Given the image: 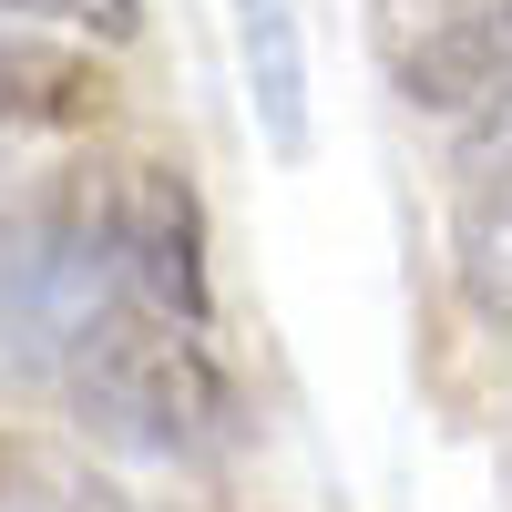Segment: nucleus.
<instances>
[{
    "label": "nucleus",
    "mask_w": 512,
    "mask_h": 512,
    "mask_svg": "<svg viewBox=\"0 0 512 512\" xmlns=\"http://www.w3.org/2000/svg\"><path fill=\"white\" fill-rule=\"evenodd\" d=\"M113 308H144V297H134V267H123V236H113L103 164L0 205V390H62L72 349Z\"/></svg>",
    "instance_id": "nucleus-1"
},
{
    "label": "nucleus",
    "mask_w": 512,
    "mask_h": 512,
    "mask_svg": "<svg viewBox=\"0 0 512 512\" xmlns=\"http://www.w3.org/2000/svg\"><path fill=\"white\" fill-rule=\"evenodd\" d=\"M93 441L144 451V461H226L246 441V390L216 359V338L195 318L164 308H113L93 338L72 349L62 390H52Z\"/></svg>",
    "instance_id": "nucleus-2"
},
{
    "label": "nucleus",
    "mask_w": 512,
    "mask_h": 512,
    "mask_svg": "<svg viewBox=\"0 0 512 512\" xmlns=\"http://www.w3.org/2000/svg\"><path fill=\"white\" fill-rule=\"evenodd\" d=\"M400 93L420 113H492L512 93V0H482V11H451L441 31H420L400 52Z\"/></svg>",
    "instance_id": "nucleus-3"
},
{
    "label": "nucleus",
    "mask_w": 512,
    "mask_h": 512,
    "mask_svg": "<svg viewBox=\"0 0 512 512\" xmlns=\"http://www.w3.org/2000/svg\"><path fill=\"white\" fill-rule=\"evenodd\" d=\"M236 62H246V113L267 154H308V41H297V0H236Z\"/></svg>",
    "instance_id": "nucleus-4"
},
{
    "label": "nucleus",
    "mask_w": 512,
    "mask_h": 512,
    "mask_svg": "<svg viewBox=\"0 0 512 512\" xmlns=\"http://www.w3.org/2000/svg\"><path fill=\"white\" fill-rule=\"evenodd\" d=\"M103 113H113V82L82 62V52L0 41V123H31V134H93Z\"/></svg>",
    "instance_id": "nucleus-5"
},
{
    "label": "nucleus",
    "mask_w": 512,
    "mask_h": 512,
    "mask_svg": "<svg viewBox=\"0 0 512 512\" xmlns=\"http://www.w3.org/2000/svg\"><path fill=\"white\" fill-rule=\"evenodd\" d=\"M451 267H461V297H472L482 318H512V185H472L461 195Z\"/></svg>",
    "instance_id": "nucleus-6"
},
{
    "label": "nucleus",
    "mask_w": 512,
    "mask_h": 512,
    "mask_svg": "<svg viewBox=\"0 0 512 512\" xmlns=\"http://www.w3.org/2000/svg\"><path fill=\"white\" fill-rule=\"evenodd\" d=\"M461 175H472V185H512V93L461 123Z\"/></svg>",
    "instance_id": "nucleus-7"
},
{
    "label": "nucleus",
    "mask_w": 512,
    "mask_h": 512,
    "mask_svg": "<svg viewBox=\"0 0 512 512\" xmlns=\"http://www.w3.org/2000/svg\"><path fill=\"white\" fill-rule=\"evenodd\" d=\"M0 11H31V21H82V31H103V41H123V31H134V0H0Z\"/></svg>",
    "instance_id": "nucleus-8"
},
{
    "label": "nucleus",
    "mask_w": 512,
    "mask_h": 512,
    "mask_svg": "<svg viewBox=\"0 0 512 512\" xmlns=\"http://www.w3.org/2000/svg\"><path fill=\"white\" fill-rule=\"evenodd\" d=\"M0 461H11V451H0Z\"/></svg>",
    "instance_id": "nucleus-9"
}]
</instances>
